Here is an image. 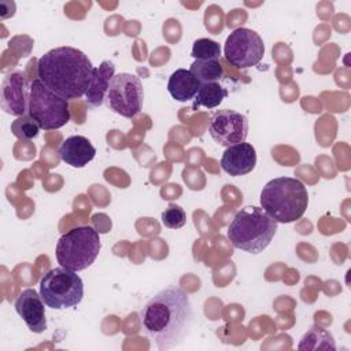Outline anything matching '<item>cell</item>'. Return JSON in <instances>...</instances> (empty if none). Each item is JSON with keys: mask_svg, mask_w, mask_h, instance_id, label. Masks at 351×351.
<instances>
[{"mask_svg": "<svg viewBox=\"0 0 351 351\" xmlns=\"http://www.w3.org/2000/svg\"><path fill=\"white\" fill-rule=\"evenodd\" d=\"M107 106L125 118L136 117L144 101V89L137 75L130 73L115 74L110 82L107 95Z\"/></svg>", "mask_w": 351, "mask_h": 351, "instance_id": "ba28073f", "label": "cell"}, {"mask_svg": "<svg viewBox=\"0 0 351 351\" xmlns=\"http://www.w3.org/2000/svg\"><path fill=\"white\" fill-rule=\"evenodd\" d=\"M90 59L74 47H58L37 62V77L52 92L69 100L85 96L92 75Z\"/></svg>", "mask_w": 351, "mask_h": 351, "instance_id": "7a4b0ae2", "label": "cell"}, {"mask_svg": "<svg viewBox=\"0 0 351 351\" xmlns=\"http://www.w3.org/2000/svg\"><path fill=\"white\" fill-rule=\"evenodd\" d=\"M44 304L41 295L33 288L23 289L15 300V310L18 315L34 333H43L47 329Z\"/></svg>", "mask_w": 351, "mask_h": 351, "instance_id": "7c38bea8", "label": "cell"}, {"mask_svg": "<svg viewBox=\"0 0 351 351\" xmlns=\"http://www.w3.org/2000/svg\"><path fill=\"white\" fill-rule=\"evenodd\" d=\"M189 71L200 84L217 82L223 75V69L219 60H195L191 64Z\"/></svg>", "mask_w": 351, "mask_h": 351, "instance_id": "d6986e66", "label": "cell"}, {"mask_svg": "<svg viewBox=\"0 0 351 351\" xmlns=\"http://www.w3.org/2000/svg\"><path fill=\"white\" fill-rule=\"evenodd\" d=\"M144 333L158 350H170L178 346L193 324V307L188 293L170 285L152 296L141 313Z\"/></svg>", "mask_w": 351, "mask_h": 351, "instance_id": "6da1fadb", "label": "cell"}, {"mask_svg": "<svg viewBox=\"0 0 351 351\" xmlns=\"http://www.w3.org/2000/svg\"><path fill=\"white\" fill-rule=\"evenodd\" d=\"M223 55L230 64L239 69H250L262 60L265 55V44L255 30L239 27L228 36Z\"/></svg>", "mask_w": 351, "mask_h": 351, "instance_id": "9c48e42d", "label": "cell"}, {"mask_svg": "<svg viewBox=\"0 0 351 351\" xmlns=\"http://www.w3.org/2000/svg\"><path fill=\"white\" fill-rule=\"evenodd\" d=\"M27 114L44 130L59 129L71 118L69 101L48 89L40 78L32 81Z\"/></svg>", "mask_w": 351, "mask_h": 351, "instance_id": "52a82bcc", "label": "cell"}, {"mask_svg": "<svg viewBox=\"0 0 351 351\" xmlns=\"http://www.w3.org/2000/svg\"><path fill=\"white\" fill-rule=\"evenodd\" d=\"M96 155V148L84 136H70L59 147L60 159L71 167L86 166Z\"/></svg>", "mask_w": 351, "mask_h": 351, "instance_id": "5bb4252c", "label": "cell"}, {"mask_svg": "<svg viewBox=\"0 0 351 351\" xmlns=\"http://www.w3.org/2000/svg\"><path fill=\"white\" fill-rule=\"evenodd\" d=\"M40 295L47 307L70 308L81 303L84 282L77 271L63 266L48 270L40 280Z\"/></svg>", "mask_w": 351, "mask_h": 351, "instance_id": "8992f818", "label": "cell"}, {"mask_svg": "<svg viewBox=\"0 0 351 351\" xmlns=\"http://www.w3.org/2000/svg\"><path fill=\"white\" fill-rule=\"evenodd\" d=\"M308 206L304 184L293 177L270 180L261 192V207L277 222L291 223L302 218Z\"/></svg>", "mask_w": 351, "mask_h": 351, "instance_id": "3957f363", "label": "cell"}, {"mask_svg": "<svg viewBox=\"0 0 351 351\" xmlns=\"http://www.w3.org/2000/svg\"><path fill=\"white\" fill-rule=\"evenodd\" d=\"M186 222V214L178 204H169L162 213V223L169 229H180Z\"/></svg>", "mask_w": 351, "mask_h": 351, "instance_id": "7402d4cb", "label": "cell"}, {"mask_svg": "<svg viewBox=\"0 0 351 351\" xmlns=\"http://www.w3.org/2000/svg\"><path fill=\"white\" fill-rule=\"evenodd\" d=\"M226 96H228V90L222 88L218 82L200 84V88L195 96L193 107L203 106L206 108H215L222 103V100Z\"/></svg>", "mask_w": 351, "mask_h": 351, "instance_id": "ac0fdd59", "label": "cell"}, {"mask_svg": "<svg viewBox=\"0 0 351 351\" xmlns=\"http://www.w3.org/2000/svg\"><path fill=\"white\" fill-rule=\"evenodd\" d=\"M192 56L195 60H219L221 47L210 38H197L192 45Z\"/></svg>", "mask_w": 351, "mask_h": 351, "instance_id": "ffe728a7", "label": "cell"}, {"mask_svg": "<svg viewBox=\"0 0 351 351\" xmlns=\"http://www.w3.org/2000/svg\"><path fill=\"white\" fill-rule=\"evenodd\" d=\"M255 165L256 151L250 143H240L228 147L221 158L222 170L232 177H240L251 173Z\"/></svg>", "mask_w": 351, "mask_h": 351, "instance_id": "4fadbf2b", "label": "cell"}, {"mask_svg": "<svg viewBox=\"0 0 351 351\" xmlns=\"http://www.w3.org/2000/svg\"><path fill=\"white\" fill-rule=\"evenodd\" d=\"M114 75L115 66L110 60H103L99 67L93 69V75L85 93V100L89 107H100L104 103L110 82Z\"/></svg>", "mask_w": 351, "mask_h": 351, "instance_id": "9a60e30c", "label": "cell"}, {"mask_svg": "<svg viewBox=\"0 0 351 351\" xmlns=\"http://www.w3.org/2000/svg\"><path fill=\"white\" fill-rule=\"evenodd\" d=\"M38 130H40V126L29 114L18 117L11 123V132L19 140L29 141L38 134Z\"/></svg>", "mask_w": 351, "mask_h": 351, "instance_id": "44dd1931", "label": "cell"}, {"mask_svg": "<svg viewBox=\"0 0 351 351\" xmlns=\"http://www.w3.org/2000/svg\"><path fill=\"white\" fill-rule=\"evenodd\" d=\"M298 348L300 351H317V350H336V343L332 333L319 326H311L300 339Z\"/></svg>", "mask_w": 351, "mask_h": 351, "instance_id": "e0dca14e", "label": "cell"}, {"mask_svg": "<svg viewBox=\"0 0 351 351\" xmlns=\"http://www.w3.org/2000/svg\"><path fill=\"white\" fill-rule=\"evenodd\" d=\"M208 132L217 144L228 148L245 141L248 136V119L244 114L234 110H218L210 118Z\"/></svg>", "mask_w": 351, "mask_h": 351, "instance_id": "30bf717a", "label": "cell"}, {"mask_svg": "<svg viewBox=\"0 0 351 351\" xmlns=\"http://www.w3.org/2000/svg\"><path fill=\"white\" fill-rule=\"evenodd\" d=\"M199 88L200 82L186 69H177L171 73L167 81V90L177 101H188L195 99Z\"/></svg>", "mask_w": 351, "mask_h": 351, "instance_id": "2e32d148", "label": "cell"}, {"mask_svg": "<svg viewBox=\"0 0 351 351\" xmlns=\"http://www.w3.org/2000/svg\"><path fill=\"white\" fill-rule=\"evenodd\" d=\"M101 248L99 232L89 226H75L60 236L55 255L60 266L81 271L88 269L97 258Z\"/></svg>", "mask_w": 351, "mask_h": 351, "instance_id": "5b68a950", "label": "cell"}, {"mask_svg": "<svg viewBox=\"0 0 351 351\" xmlns=\"http://www.w3.org/2000/svg\"><path fill=\"white\" fill-rule=\"evenodd\" d=\"M32 82L22 71L8 73L1 82L0 104L4 112L22 117L29 112V96Z\"/></svg>", "mask_w": 351, "mask_h": 351, "instance_id": "8fae6325", "label": "cell"}, {"mask_svg": "<svg viewBox=\"0 0 351 351\" xmlns=\"http://www.w3.org/2000/svg\"><path fill=\"white\" fill-rule=\"evenodd\" d=\"M277 225L262 207L245 206L232 219L228 228V239L234 248L259 254L271 243Z\"/></svg>", "mask_w": 351, "mask_h": 351, "instance_id": "277c9868", "label": "cell"}]
</instances>
